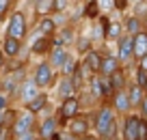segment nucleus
Segmentation results:
<instances>
[{"mask_svg": "<svg viewBox=\"0 0 147 140\" xmlns=\"http://www.w3.org/2000/svg\"><path fill=\"white\" fill-rule=\"evenodd\" d=\"M95 131L100 140H113L117 131V121H115V110L104 106L95 114Z\"/></svg>", "mask_w": 147, "mask_h": 140, "instance_id": "1", "label": "nucleus"}, {"mask_svg": "<svg viewBox=\"0 0 147 140\" xmlns=\"http://www.w3.org/2000/svg\"><path fill=\"white\" fill-rule=\"evenodd\" d=\"M78 112H80V99L76 95L65 97V99L61 101V106H59V123L61 125H67V121L74 119Z\"/></svg>", "mask_w": 147, "mask_h": 140, "instance_id": "2", "label": "nucleus"}, {"mask_svg": "<svg viewBox=\"0 0 147 140\" xmlns=\"http://www.w3.org/2000/svg\"><path fill=\"white\" fill-rule=\"evenodd\" d=\"M35 82L39 84V88H48L54 82V67L50 65V60H41L35 69Z\"/></svg>", "mask_w": 147, "mask_h": 140, "instance_id": "3", "label": "nucleus"}, {"mask_svg": "<svg viewBox=\"0 0 147 140\" xmlns=\"http://www.w3.org/2000/svg\"><path fill=\"white\" fill-rule=\"evenodd\" d=\"M7 35L15 37V39H24V37H26V15H24L22 11H18V13H13L9 17Z\"/></svg>", "mask_w": 147, "mask_h": 140, "instance_id": "4", "label": "nucleus"}, {"mask_svg": "<svg viewBox=\"0 0 147 140\" xmlns=\"http://www.w3.org/2000/svg\"><path fill=\"white\" fill-rule=\"evenodd\" d=\"M32 125H35V112L26 110L24 114H20V117L13 121V127H11V134H13L15 138H20L22 134L30 131V129H32Z\"/></svg>", "mask_w": 147, "mask_h": 140, "instance_id": "5", "label": "nucleus"}, {"mask_svg": "<svg viewBox=\"0 0 147 140\" xmlns=\"http://www.w3.org/2000/svg\"><path fill=\"white\" fill-rule=\"evenodd\" d=\"M39 93H41V88H39V84L35 82V78H24V80L20 82L18 95H20V99H22L24 104H28V101H30L32 97H37Z\"/></svg>", "mask_w": 147, "mask_h": 140, "instance_id": "6", "label": "nucleus"}, {"mask_svg": "<svg viewBox=\"0 0 147 140\" xmlns=\"http://www.w3.org/2000/svg\"><path fill=\"white\" fill-rule=\"evenodd\" d=\"M56 127H59V119L52 117V114H48V117L41 121V125H39V134L37 136L41 140H50L52 136L56 134Z\"/></svg>", "mask_w": 147, "mask_h": 140, "instance_id": "7", "label": "nucleus"}, {"mask_svg": "<svg viewBox=\"0 0 147 140\" xmlns=\"http://www.w3.org/2000/svg\"><path fill=\"white\" fill-rule=\"evenodd\" d=\"M138 125H141V119L136 114H130L123 123V140H141L138 136Z\"/></svg>", "mask_w": 147, "mask_h": 140, "instance_id": "8", "label": "nucleus"}, {"mask_svg": "<svg viewBox=\"0 0 147 140\" xmlns=\"http://www.w3.org/2000/svg\"><path fill=\"white\" fill-rule=\"evenodd\" d=\"M113 108H115L117 112H121V114H125L130 108H132L130 97H128V93H125L123 88H119V90H115V93H113Z\"/></svg>", "mask_w": 147, "mask_h": 140, "instance_id": "9", "label": "nucleus"}, {"mask_svg": "<svg viewBox=\"0 0 147 140\" xmlns=\"http://www.w3.org/2000/svg\"><path fill=\"white\" fill-rule=\"evenodd\" d=\"M67 131H71V134H76V136L82 138V136L89 131V121L84 117H80V114H76L74 119L67 121Z\"/></svg>", "mask_w": 147, "mask_h": 140, "instance_id": "10", "label": "nucleus"}, {"mask_svg": "<svg viewBox=\"0 0 147 140\" xmlns=\"http://www.w3.org/2000/svg\"><path fill=\"white\" fill-rule=\"evenodd\" d=\"M132 52L136 58H143L147 54V32L138 30L136 35H132Z\"/></svg>", "mask_w": 147, "mask_h": 140, "instance_id": "11", "label": "nucleus"}, {"mask_svg": "<svg viewBox=\"0 0 147 140\" xmlns=\"http://www.w3.org/2000/svg\"><path fill=\"white\" fill-rule=\"evenodd\" d=\"M22 50V39H15V37H9L7 35L5 43H2V54L9 56V58H15Z\"/></svg>", "mask_w": 147, "mask_h": 140, "instance_id": "12", "label": "nucleus"}, {"mask_svg": "<svg viewBox=\"0 0 147 140\" xmlns=\"http://www.w3.org/2000/svg\"><path fill=\"white\" fill-rule=\"evenodd\" d=\"M100 63H102V56L97 54L95 50H89L87 54H84V58H82L84 69L91 71V73H100Z\"/></svg>", "mask_w": 147, "mask_h": 140, "instance_id": "13", "label": "nucleus"}, {"mask_svg": "<svg viewBox=\"0 0 147 140\" xmlns=\"http://www.w3.org/2000/svg\"><path fill=\"white\" fill-rule=\"evenodd\" d=\"M134 56V52H132V37H119V56L117 58L121 60V63H128L130 58Z\"/></svg>", "mask_w": 147, "mask_h": 140, "instance_id": "14", "label": "nucleus"}, {"mask_svg": "<svg viewBox=\"0 0 147 140\" xmlns=\"http://www.w3.org/2000/svg\"><path fill=\"white\" fill-rule=\"evenodd\" d=\"M119 69V58L115 56H102V63H100V76H110L113 71Z\"/></svg>", "mask_w": 147, "mask_h": 140, "instance_id": "15", "label": "nucleus"}, {"mask_svg": "<svg viewBox=\"0 0 147 140\" xmlns=\"http://www.w3.org/2000/svg\"><path fill=\"white\" fill-rule=\"evenodd\" d=\"M71 95H76V86L71 82V76H63L59 82V97L65 99V97H71Z\"/></svg>", "mask_w": 147, "mask_h": 140, "instance_id": "16", "label": "nucleus"}, {"mask_svg": "<svg viewBox=\"0 0 147 140\" xmlns=\"http://www.w3.org/2000/svg\"><path fill=\"white\" fill-rule=\"evenodd\" d=\"M48 106V95H43V93H39L37 97H32L30 101L26 104V110H30V112H35V114H39L43 108Z\"/></svg>", "mask_w": 147, "mask_h": 140, "instance_id": "17", "label": "nucleus"}, {"mask_svg": "<svg viewBox=\"0 0 147 140\" xmlns=\"http://www.w3.org/2000/svg\"><path fill=\"white\" fill-rule=\"evenodd\" d=\"M54 28H56L54 19L48 17V15H43V19L39 22V28H37V37H52Z\"/></svg>", "mask_w": 147, "mask_h": 140, "instance_id": "18", "label": "nucleus"}, {"mask_svg": "<svg viewBox=\"0 0 147 140\" xmlns=\"http://www.w3.org/2000/svg\"><path fill=\"white\" fill-rule=\"evenodd\" d=\"M48 50H52V37H37L32 43V54H46Z\"/></svg>", "mask_w": 147, "mask_h": 140, "instance_id": "19", "label": "nucleus"}, {"mask_svg": "<svg viewBox=\"0 0 147 140\" xmlns=\"http://www.w3.org/2000/svg\"><path fill=\"white\" fill-rule=\"evenodd\" d=\"M128 97H130V104L132 106H141L143 101V86L141 84H132L128 90Z\"/></svg>", "mask_w": 147, "mask_h": 140, "instance_id": "20", "label": "nucleus"}, {"mask_svg": "<svg viewBox=\"0 0 147 140\" xmlns=\"http://www.w3.org/2000/svg\"><path fill=\"white\" fill-rule=\"evenodd\" d=\"M52 2H54V0H37L35 2V11L39 15H48V13H52Z\"/></svg>", "mask_w": 147, "mask_h": 140, "instance_id": "21", "label": "nucleus"}, {"mask_svg": "<svg viewBox=\"0 0 147 140\" xmlns=\"http://www.w3.org/2000/svg\"><path fill=\"white\" fill-rule=\"evenodd\" d=\"M108 78H110V82H113V86H115V90L123 88V84H125V76H123V71H121V69L113 71V73H110Z\"/></svg>", "mask_w": 147, "mask_h": 140, "instance_id": "22", "label": "nucleus"}, {"mask_svg": "<svg viewBox=\"0 0 147 140\" xmlns=\"http://www.w3.org/2000/svg\"><path fill=\"white\" fill-rule=\"evenodd\" d=\"M91 93H93V97H95V99H102V97H104V88H102L100 76H93V78H91Z\"/></svg>", "mask_w": 147, "mask_h": 140, "instance_id": "23", "label": "nucleus"}, {"mask_svg": "<svg viewBox=\"0 0 147 140\" xmlns=\"http://www.w3.org/2000/svg\"><path fill=\"white\" fill-rule=\"evenodd\" d=\"M121 37V26L119 24H108L106 26V39H119Z\"/></svg>", "mask_w": 147, "mask_h": 140, "instance_id": "24", "label": "nucleus"}, {"mask_svg": "<svg viewBox=\"0 0 147 140\" xmlns=\"http://www.w3.org/2000/svg\"><path fill=\"white\" fill-rule=\"evenodd\" d=\"M84 13H87V17H97V15H100V2H97V0H91L87 5V9H84Z\"/></svg>", "mask_w": 147, "mask_h": 140, "instance_id": "25", "label": "nucleus"}, {"mask_svg": "<svg viewBox=\"0 0 147 140\" xmlns=\"http://www.w3.org/2000/svg\"><path fill=\"white\" fill-rule=\"evenodd\" d=\"M125 30H128L130 35H136V32L141 30V22H138L136 17H128V22H125Z\"/></svg>", "mask_w": 147, "mask_h": 140, "instance_id": "26", "label": "nucleus"}, {"mask_svg": "<svg viewBox=\"0 0 147 140\" xmlns=\"http://www.w3.org/2000/svg\"><path fill=\"white\" fill-rule=\"evenodd\" d=\"M61 69H63V76H71V73H74V69H76V60L67 56V60L63 63V67H61Z\"/></svg>", "mask_w": 147, "mask_h": 140, "instance_id": "27", "label": "nucleus"}, {"mask_svg": "<svg viewBox=\"0 0 147 140\" xmlns=\"http://www.w3.org/2000/svg\"><path fill=\"white\" fill-rule=\"evenodd\" d=\"M59 39L63 41V45H69V43L74 41V32H71V30H63V32H61V37H59Z\"/></svg>", "mask_w": 147, "mask_h": 140, "instance_id": "28", "label": "nucleus"}, {"mask_svg": "<svg viewBox=\"0 0 147 140\" xmlns=\"http://www.w3.org/2000/svg\"><path fill=\"white\" fill-rule=\"evenodd\" d=\"M138 136H141V140H147V121H145V119H141V125H138Z\"/></svg>", "mask_w": 147, "mask_h": 140, "instance_id": "29", "label": "nucleus"}, {"mask_svg": "<svg viewBox=\"0 0 147 140\" xmlns=\"http://www.w3.org/2000/svg\"><path fill=\"white\" fill-rule=\"evenodd\" d=\"M78 50L82 52V54H87V52L91 50V45H89V39H78Z\"/></svg>", "mask_w": 147, "mask_h": 140, "instance_id": "30", "label": "nucleus"}, {"mask_svg": "<svg viewBox=\"0 0 147 140\" xmlns=\"http://www.w3.org/2000/svg\"><path fill=\"white\" fill-rule=\"evenodd\" d=\"M67 7V0H54L52 2V11H65Z\"/></svg>", "mask_w": 147, "mask_h": 140, "instance_id": "31", "label": "nucleus"}, {"mask_svg": "<svg viewBox=\"0 0 147 140\" xmlns=\"http://www.w3.org/2000/svg\"><path fill=\"white\" fill-rule=\"evenodd\" d=\"M145 80H147V71H143L141 67H138V73H136V84H145Z\"/></svg>", "mask_w": 147, "mask_h": 140, "instance_id": "32", "label": "nucleus"}, {"mask_svg": "<svg viewBox=\"0 0 147 140\" xmlns=\"http://www.w3.org/2000/svg\"><path fill=\"white\" fill-rule=\"evenodd\" d=\"M37 138H39V136H35V131L30 129V131H26V134H22L18 140H37Z\"/></svg>", "mask_w": 147, "mask_h": 140, "instance_id": "33", "label": "nucleus"}, {"mask_svg": "<svg viewBox=\"0 0 147 140\" xmlns=\"http://www.w3.org/2000/svg\"><path fill=\"white\" fill-rule=\"evenodd\" d=\"M61 134H63V140H82L80 136L71 134V131H61Z\"/></svg>", "mask_w": 147, "mask_h": 140, "instance_id": "34", "label": "nucleus"}, {"mask_svg": "<svg viewBox=\"0 0 147 140\" xmlns=\"http://www.w3.org/2000/svg\"><path fill=\"white\" fill-rule=\"evenodd\" d=\"M11 0H0V15H5L7 13V7H9Z\"/></svg>", "mask_w": 147, "mask_h": 140, "instance_id": "35", "label": "nucleus"}, {"mask_svg": "<svg viewBox=\"0 0 147 140\" xmlns=\"http://www.w3.org/2000/svg\"><path fill=\"white\" fill-rule=\"evenodd\" d=\"M141 112H143V117L147 119V95L143 97V101H141Z\"/></svg>", "mask_w": 147, "mask_h": 140, "instance_id": "36", "label": "nucleus"}, {"mask_svg": "<svg viewBox=\"0 0 147 140\" xmlns=\"http://www.w3.org/2000/svg\"><path fill=\"white\" fill-rule=\"evenodd\" d=\"M100 2V7H104V9H110L113 7V0H97Z\"/></svg>", "mask_w": 147, "mask_h": 140, "instance_id": "37", "label": "nucleus"}, {"mask_svg": "<svg viewBox=\"0 0 147 140\" xmlns=\"http://www.w3.org/2000/svg\"><path fill=\"white\" fill-rule=\"evenodd\" d=\"M5 108H7V95L0 93V110H5Z\"/></svg>", "mask_w": 147, "mask_h": 140, "instance_id": "38", "label": "nucleus"}, {"mask_svg": "<svg viewBox=\"0 0 147 140\" xmlns=\"http://www.w3.org/2000/svg\"><path fill=\"white\" fill-rule=\"evenodd\" d=\"M5 121H7V108L0 110V125H5Z\"/></svg>", "mask_w": 147, "mask_h": 140, "instance_id": "39", "label": "nucleus"}, {"mask_svg": "<svg viewBox=\"0 0 147 140\" xmlns=\"http://www.w3.org/2000/svg\"><path fill=\"white\" fill-rule=\"evenodd\" d=\"M141 69H143V71H147V54L141 58Z\"/></svg>", "mask_w": 147, "mask_h": 140, "instance_id": "40", "label": "nucleus"}, {"mask_svg": "<svg viewBox=\"0 0 147 140\" xmlns=\"http://www.w3.org/2000/svg\"><path fill=\"white\" fill-rule=\"evenodd\" d=\"M7 138V129H5V125H0V140H5Z\"/></svg>", "mask_w": 147, "mask_h": 140, "instance_id": "41", "label": "nucleus"}, {"mask_svg": "<svg viewBox=\"0 0 147 140\" xmlns=\"http://www.w3.org/2000/svg\"><path fill=\"white\" fill-rule=\"evenodd\" d=\"M82 140H100V138H97V136H89V134H84V136H82Z\"/></svg>", "mask_w": 147, "mask_h": 140, "instance_id": "42", "label": "nucleus"}, {"mask_svg": "<svg viewBox=\"0 0 147 140\" xmlns=\"http://www.w3.org/2000/svg\"><path fill=\"white\" fill-rule=\"evenodd\" d=\"M5 67V54H2V50H0V69Z\"/></svg>", "mask_w": 147, "mask_h": 140, "instance_id": "43", "label": "nucleus"}, {"mask_svg": "<svg viewBox=\"0 0 147 140\" xmlns=\"http://www.w3.org/2000/svg\"><path fill=\"white\" fill-rule=\"evenodd\" d=\"M143 90H147V80H145V84H143Z\"/></svg>", "mask_w": 147, "mask_h": 140, "instance_id": "44", "label": "nucleus"}, {"mask_svg": "<svg viewBox=\"0 0 147 140\" xmlns=\"http://www.w3.org/2000/svg\"><path fill=\"white\" fill-rule=\"evenodd\" d=\"M0 90H2V84H0Z\"/></svg>", "mask_w": 147, "mask_h": 140, "instance_id": "45", "label": "nucleus"}]
</instances>
